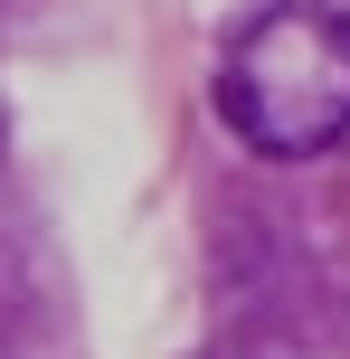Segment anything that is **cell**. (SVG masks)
Returning <instances> with one entry per match:
<instances>
[{"instance_id": "cell-1", "label": "cell", "mask_w": 350, "mask_h": 359, "mask_svg": "<svg viewBox=\"0 0 350 359\" xmlns=\"http://www.w3.org/2000/svg\"><path fill=\"white\" fill-rule=\"evenodd\" d=\"M218 123L256 161H322L350 142V19L322 0L256 10L218 57Z\"/></svg>"}]
</instances>
